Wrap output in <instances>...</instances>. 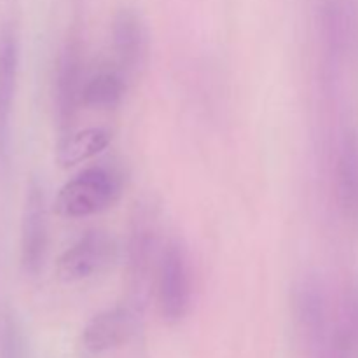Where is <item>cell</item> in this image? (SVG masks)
<instances>
[{
  "mask_svg": "<svg viewBox=\"0 0 358 358\" xmlns=\"http://www.w3.org/2000/svg\"><path fill=\"white\" fill-rule=\"evenodd\" d=\"M124 185V173L117 166L96 164L70 178L52 206L63 219H86L110 210L121 199Z\"/></svg>",
  "mask_w": 358,
  "mask_h": 358,
  "instance_id": "1",
  "label": "cell"
},
{
  "mask_svg": "<svg viewBox=\"0 0 358 358\" xmlns=\"http://www.w3.org/2000/svg\"><path fill=\"white\" fill-rule=\"evenodd\" d=\"M192 269L187 250L177 240L168 241L161 252L156 271V297L159 315L166 324H180L192 308Z\"/></svg>",
  "mask_w": 358,
  "mask_h": 358,
  "instance_id": "2",
  "label": "cell"
},
{
  "mask_svg": "<svg viewBox=\"0 0 358 358\" xmlns=\"http://www.w3.org/2000/svg\"><path fill=\"white\" fill-rule=\"evenodd\" d=\"M119 245L110 233L91 229L70 245L56 261V276L63 283H77L101 275L115 264Z\"/></svg>",
  "mask_w": 358,
  "mask_h": 358,
  "instance_id": "3",
  "label": "cell"
},
{
  "mask_svg": "<svg viewBox=\"0 0 358 358\" xmlns=\"http://www.w3.org/2000/svg\"><path fill=\"white\" fill-rule=\"evenodd\" d=\"M49 227L45 192L41 180L30 178L24 192L20 231V262L24 275L37 276L48 255Z\"/></svg>",
  "mask_w": 358,
  "mask_h": 358,
  "instance_id": "4",
  "label": "cell"
},
{
  "mask_svg": "<svg viewBox=\"0 0 358 358\" xmlns=\"http://www.w3.org/2000/svg\"><path fill=\"white\" fill-rule=\"evenodd\" d=\"M84 84L83 45L79 38L72 37L59 51L55 72V110L62 136L73 129V121L83 107Z\"/></svg>",
  "mask_w": 358,
  "mask_h": 358,
  "instance_id": "5",
  "label": "cell"
},
{
  "mask_svg": "<svg viewBox=\"0 0 358 358\" xmlns=\"http://www.w3.org/2000/svg\"><path fill=\"white\" fill-rule=\"evenodd\" d=\"M131 236L128 243V276L133 292L142 294L150 280V273L157 271L161 250L159 226L156 210L150 205L136 208V215L131 224Z\"/></svg>",
  "mask_w": 358,
  "mask_h": 358,
  "instance_id": "6",
  "label": "cell"
},
{
  "mask_svg": "<svg viewBox=\"0 0 358 358\" xmlns=\"http://www.w3.org/2000/svg\"><path fill=\"white\" fill-rule=\"evenodd\" d=\"M20 72V44L10 24L0 28V171H6L10 159V122Z\"/></svg>",
  "mask_w": 358,
  "mask_h": 358,
  "instance_id": "7",
  "label": "cell"
},
{
  "mask_svg": "<svg viewBox=\"0 0 358 358\" xmlns=\"http://www.w3.org/2000/svg\"><path fill=\"white\" fill-rule=\"evenodd\" d=\"M112 48L115 52V66L128 79L145 66L149 56V31L143 17L135 9L124 7L114 16Z\"/></svg>",
  "mask_w": 358,
  "mask_h": 358,
  "instance_id": "8",
  "label": "cell"
},
{
  "mask_svg": "<svg viewBox=\"0 0 358 358\" xmlns=\"http://www.w3.org/2000/svg\"><path fill=\"white\" fill-rule=\"evenodd\" d=\"M136 329L135 311L129 306H114L90 318L83 329L80 341L93 355L112 352L124 346Z\"/></svg>",
  "mask_w": 358,
  "mask_h": 358,
  "instance_id": "9",
  "label": "cell"
},
{
  "mask_svg": "<svg viewBox=\"0 0 358 358\" xmlns=\"http://www.w3.org/2000/svg\"><path fill=\"white\" fill-rule=\"evenodd\" d=\"M294 311L308 339L311 343L322 341L327 324V308L322 287L311 276L301 280L294 289Z\"/></svg>",
  "mask_w": 358,
  "mask_h": 358,
  "instance_id": "10",
  "label": "cell"
},
{
  "mask_svg": "<svg viewBox=\"0 0 358 358\" xmlns=\"http://www.w3.org/2000/svg\"><path fill=\"white\" fill-rule=\"evenodd\" d=\"M339 210L346 220H358V135L345 136L336 168Z\"/></svg>",
  "mask_w": 358,
  "mask_h": 358,
  "instance_id": "11",
  "label": "cell"
},
{
  "mask_svg": "<svg viewBox=\"0 0 358 358\" xmlns=\"http://www.w3.org/2000/svg\"><path fill=\"white\" fill-rule=\"evenodd\" d=\"M112 142V133L105 128H86L59 136L56 161L62 168H72L93 159Z\"/></svg>",
  "mask_w": 358,
  "mask_h": 358,
  "instance_id": "12",
  "label": "cell"
},
{
  "mask_svg": "<svg viewBox=\"0 0 358 358\" xmlns=\"http://www.w3.org/2000/svg\"><path fill=\"white\" fill-rule=\"evenodd\" d=\"M128 77L114 66L101 69L86 79L83 91V107L91 110H114L124 100Z\"/></svg>",
  "mask_w": 358,
  "mask_h": 358,
  "instance_id": "13",
  "label": "cell"
},
{
  "mask_svg": "<svg viewBox=\"0 0 358 358\" xmlns=\"http://www.w3.org/2000/svg\"><path fill=\"white\" fill-rule=\"evenodd\" d=\"M324 28L336 49H348L358 38V13L353 0H324Z\"/></svg>",
  "mask_w": 358,
  "mask_h": 358,
  "instance_id": "14",
  "label": "cell"
},
{
  "mask_svg": "<svg viewBox=\"0 0 358 358\" xmlns=\"http://www.w3.org/2000/svg\"><path fill=\"white\" fill-rule=\"evenodd\" d=\"M0 358H30L23 324L10 308L0 310Z\"/></svg>",
  "mask_w": 358,
  "mask_h": 358,
  "instance_id": "15",
  "label": "cell"
}]
</instances>
